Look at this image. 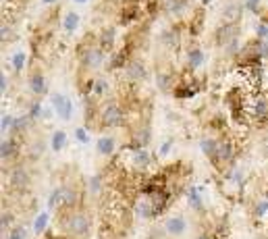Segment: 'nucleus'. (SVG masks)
Returning a JSON list of instances; mask_svg holds the SVG:
<instances>
[{
  "label": "nucleus",
  "mask_w": 268,
  "mask_h": 239,
  "mask_svg": "<svg viewBox=\"0 0 268 239\" xmlns=\"http://www.w3.org/2000/svg\"><path fill=\"white\" fill-rule=\"evenodd\" d=\"M65 144H67V133L63 129H58V131H54L52 133V150L54 152H60L65 148Z\"/></svg>",
  "instance_id": "6ab92c4d"
},
{
  "label": "nucleus",
  "mask_w": 268,
  "mask_h": 239,
  "mask_svg": "<svg viewBox=\"0 0 268 239\" xmlns=\"http://www.w3.org/2000/svg\"><path fill=\"white\" fill-rule=\"evenodd\" d=\"M77 25H79V15L75 11L67 13V17H65V29H67V32H75Z\"/></svg>",
  "instance_id": "4be33fe9"
},
{
  "label": "nucleus",
  "mask_w": 268,
  "mask_h": 239,
  "mask_svg": "<svg viewBox=\"0 0 268 239\" xmlns=\"http://www.w3.org/2000/svg\"><path fill=\"white\" fill-rule=\"evenodd\" d=\"M145 77V65L142 60L131 58L129 63L123 67V79L125 81H140Z\"/></svg>",
  "instance_id": "423d86ee"
},
{
  "label": "nucleus",
  "mask_w": 268,
  "mask_h": 239,
  "mask_svg": "<svg viewBox=\"0 0 268 239\" xmlns=\"http://www.w3.org/2000/svg\"><path fill=\"white\" fill-rule=\"evenodd\" d=\"M79 58L88 69H96L104 63V50L96 48V46H83L79 48Z\"/></svg>",
  "instance_id": "7ed1b4c3"
},
{
  "label": "nucleus",
  "mask_w": 268,
  "mask_h": 239,
  "mask_svg": "<svg viewBox=\"0 0 268 239\" xmlns=\"http://www.w3.org/2000/svg\"><path fill=\"white\" fill-rule=\"evenodd\" d=\"M11 222H13V214L4 210V212H2V227H9Z\"/></svg>",
  "instance_id": "a19ab883"
},
{
  "label": "nucleus",
  "mask_w": 268,
  "mask_h": 239,
  "mask_svg": "<svg viewBox=\"0 0 268 239\" xmlns=\"http://www.w3.org/2000/svg\"><path fill=\"white\" fill-rule=\"evenodd\" d=\"M60 227L69 237H83L89 231V217L81 210H69L60 217Z\"/></svg>",
  "instance_id": "f257e3e1"
},
{
  "label": "nucleus",
  "mask_w": 268,
  "mask_h": 239,
  "mask_svg": "<svg viewBox=\"0 0 268 239\" xmlns=\"http://www.w3.org/2000/svg\"><path fill=\"white\" fill-rule=\"evenodd\" d=\"M256 34H258V40H268V25L266 23H258Z\"/></svg>",
  "instance_id": "f704fd0d"
},
{
  "label": "nucleus",
  "mask_w": 268,
  "mask_h": 239,
  "mask_svg": "<svg viewBox=\"0 0 268 239\" xmlns=\"http://www.w3.org/2000/svg\"><path fill=\"white\" fill-rule=\"evenodd\" d=\"M187 65H189L191 71H194V69H200L204 65V52L200 48H191L187 52Z\"/></svg>",
  "instance_id": "f3484780"
},
{
  "label": "nucleus",
  "mask_w": 268,
  "mask_h": 239,
  "mask_svg": "<svg viewBox=\"0 0 268 239\" xmlns=\"http://www.w3.org/2000/svg\"><path fill=\"white\" fill-rule=\"evenodd\" d=\"M233 156H235L233 144H231V142H220V146H218V154H216V158L212 160V165H214V166H218V168H223L225 165L231 163Z\"/></svg>",
  "instance_id": "1a4fd4ad"
},
{
  "label": "nucleus",
  "mask_w": 268,
  "mask_h": 239,
  "mask_svg": "<svg viewBox=\"0 0 268 239\" xmlns=\"http://www.w3.org/2000/svg\"><path fill=\"white\" fill-rule=\"evenodd\" d=\"M202 17H204V11L200 9V11L196 13V19L191 21V27H189V29H191V34H194V36L202 32Z\"/></svg>",
  "instance_id": "a878e982"
},
{
  "label": "nucleus",
  "mask_w": 268,
  "mask_h": 239,
  "mask_svg": "<svg viewBox=\"0 0 268 239\" xmlns=\"http://www.w3.org/2000/svg\"><path fill=\"white\" fill-rule=\"evenodd\" d=\"M29 90H32L36 96L46 94V79H44V75H42V73H34V75H29Z\"/></svg>",
  "instance_id": "4468645a"
},
{
  "label": "nucleus",
  "mask_w": 268,
  "mask_h": 239,
  "mask_svg": "<svg viewBox=\"0 0 268 239\" xmlns=\"http://www.w3.org/2000/svg\"><path fill=\"white\" fill-rule=\"evenodd\" d=\"M208 2H210V0H204V4H208Z\"/></svg>",
  "instance_id": "09e8293b"
},
{
  "label": "nucleus",
  "mask_w": 268,
  "mask_h": 239,
  "mask_svg": "<svg viewBox=\"0 0 268 239\" xmlns=\"http://www.w3.org/2000/svg\"><path fill=\"white\" fill-rule=\"evenodd\" d=\"M42 2H44V4H54L56 0H42Z\"/></svg>",
  "instance_id": "a18cd8bd"
},
{
  "label": "nucleus",
  "mask_w": 268,
  "mask_h": 239,
  "mask_svg": "<svg viewBox=\"0 0 268 239\" xmlns=\"http://www.w3.org/2000/svg\"><path fill=\"white\" fill-rule=\"evenodd\" d=\"M100 189H102V177L94 175L89 179V191H91V194H100Z\"/></svg>",
  "instance_id": "c85d7f7f"
},
{
  "label": "nucleus",
  "mask_w": 268,
  "mask_h": 239,
  "mask_svg": "<svg viewBox=\"0 0 268 239\" xmlns=\"http://www.w3.org/2000/svg\"><path fill=\"white\" fill-rule=\"evenodd\" d=\"M75 2H86V0H75Z\"/></svg>",
  "instance_id": "de8ad7c7"
},
{
  "label": "nucleus",
  "mask_w": 268,
  "mask_h": 239,
  "mask_svg": "<svg viewBox=\"0 0 268 239\" xmlns=\"http://www.w3.org/2000/svg\"><path fill=\"white\" fill-rule=\"evenodd\" d=\"M106 90H108V83H106V79H98V81L94 83V94L102 96Z\"/></svg>",
  "instance_id": "72a5a7b5"
},
{
  "label": "nucleus",
  "mask_w": 268,
  "mask_h": 239,
  "mask_svg": "<svg viewBox=\"0 0 268 239\" xmlns=\"http://www.w3.org/2000/svg\"><path fill=\"white\" fill-rule=\"evenodd\" d=\"M46 222H48V212H42V214H37V217H36L34 229H36V233H37V235H40L42 231L46 229Z\"/></svg>",
  "instance_id": "393cba45"
},
{
  "label": "nucleus",
  "mask_w": 268,
  "mask_h": 239,
  "mask_svg": "<svg viewBox=\"0 0 268 239\" xmlns=\"http://www.w3.org/2000/svg\"><path fill=\"white\" fill-rule=\"evenodd\" d=\"M13 123H15V119L11 117V114H2V125H0V129H2V131L13 129Z\"/></svg>",
  "instance_id": "4c0bfd02"
},
{
  "label": "nucleus",
  "mask_w": 268,
  "mask_h": 239,
  "mask_svg": "<svg viewBox=\"0 0 268 239\" xmlns=\"http://www.w3.org/2000/svg\"><path fill=\"white\" fill-rule=\"evenodd\" d=\"M98 154H102V156H112L114 152V137L110 135H102L100 140H98Z\"/></svg>",
  "instance_id": "dca6fc26"
},
{
  "label": "nucleus",
  "mask_w": 268,
  "mask_h": 239,
  "mask_svg": "<svg viewBox=\"0 0 268 239\" xmlns=\"http://www.w3.org/2000/svg\"><path fill=\"white\" fill-rule=\"evenodd\" d=\"M58 206H60V187L52 189V194L48 198V208H50V210H54V208H58Z\"/></svg>",
  "instance_id": "bb28decb"
},
{
  "label": "nucleus",
  "mask_w": 268,
  "mask_h": 239,
  "mask_svg": "<svg viewBox=\"0 0 268 239\" xmlns=\"http://www.w3.org/2000/svg\"><path fill=\"white\" fill-rule=\"evenodd\" d=\"M237 36H239V25H235V23H223V25L216 29L214 40H216L218 46H229V44L237 42Z\"/></svg>",
  "instance_id": "20e7f679"
},
{
  "label": "nucleus",
  "mask_w": 268,
  "mask_h": 239,
  "mask_svg": "<svg viewBox=\"0 0 268 239\" xmlns=\"http://www.w3.org/2000/svg\"><path fill=\"white\" fill-rule=\"evenodd\" d=\"M6 239H27V231H25V227H13L11 229V233H9V237Z\"/></svg>",
  "instance_id": "c756f323"
},
{
  "label": "nucleus",
  "mask_w": 268,
  "mask_h": 239,
  "mask_svg": "<svg viewBox=\"0 0 268 239\" xmlns=\"http://www.w3.org/2000/svg\"><path fill=\"white\" fill-rule=\"evenodd\" d=\"M52 104H54V112L58 114L63 121H69L73 114V104L65 94H54L52 96Z\"/></svg>",
  "instance_id": "0eeeda50"
},
{
  "label": "nucleus",
  "mask_w": 268,
  "mask_h": 239,
  "mask_svg": "<svg viewBox=\"0 0 268 239\" xmlns=\"http://www.w3.org/2000/svg\"><path fill=\"white\" fill-rule=\"evenodd\" d=\"M250 112L256 121H268V98L266 96H256L251 100V106H250Z\"/></svg>",
  "instance_id": "6e6552de"
},
{
  "label": "nucleus",
  "mask_w": 268,
  "mask_h": 239,
  "mask_svg": "<svg viewBox=\"0 0 268 239\" xmlns=\"http://www.w3.org/2000/svg\"><path fill=\"white\" fill-rule=\"evenodd\" d=\"M171 81H173V75L171 73H166V71H160L158 73V86H160V90L168 92V90H171Z\"/></svg>",
  "instance_id": "b1692460"
},
{
  "label": "nucleus",
  "mask_w": 268,
  "mask_h": 239,
  "mask_svg": "<svg viewBox=\"0 0 268 239\" xmlns=\"http://www.w3.org/2000/svg\"><path fill=\"white\" fill-rule=\"evenodd\" d=\"M218 146H220V142L212 140V137H204V140L200 142V148H202V152H204V156H208V158H210V163H212L214 158H216V154H218Z\"/></svg>",
  "instance_id": "ddd939ff"
},
{
  "label": "nucleus",
  "mask_w": 268,
  "mask_h": 239,
  "mask_svg": "<svg viewBox=\"0 0 268 239\" xmlns=\"http://www.w3.org/2000/svg\"><path fill=\"white\" fill-rule=\"evenodd\" d=\"M9 185L15 191H25L29 187V173L23 166H15L9 171Z\"/></svg>",
  "instance_id": "39448f33"
},
{
  "label": "nucleus",
  "mask_w": 268,
  "mask_h": 239,
  "mask_svg": "<svg viewBox=\"0 0 268 239\" xmlns=\"http://www.w3.org/2000/svg\"><path fill=\"white\" fill-rule=\"evenodd\" d=\"M23 67H25V52H17L13 56V69L15 71H23Z\"/></svg>",
  "instance_id": "cd10ccee"
},
{
  "label": "nucleus",
  "mask_w": 268,
  "mask_h": 239,
  "mask_svg": "<svg viewBox=\"0 0 268 239\" xmlns=\"http://www.w3.org/2000/svg\"><path fill=\"white\" fill-rule=\"evenodd\" d=\"M164 229H166L168 235L181 237V235H185V231H187V221L183 217H171L164 222Z\"/></svg>",
  "instance_id": "9b49d317"
},
{
  "label": "nucleus",
  "mask_w": 268,
  "mask_h": 239,
  "mask_svg": "<svg viewBox=\"0 0 268 239\" xmlns=\"http://www.w3.org/2000/svg\"><path fill=\"white\" fill-rule=\"evenodd\" d=\"M112 37H114V29H104L102 32V48H110L112 46Z\"/></svg>",
  "instance_id": "7c9ffc66"
},
{
  "label": "nucleus",
  "mask_w": 268,
  "mask_h": 239,
  "mask_svg": "<svg viewBox=\"0 0 268 239\" xmlns=\"http://www.w3.org/2000/svg\"><path fill=\"white\" fill-rule=\"evenodd\" d=\"M150 142V129L148 127H143V129H140L137 131V135H135V142H133V146L137 150H142L145 144Z\"/></svg>",
  "instance_id": "aec40b11"
},
{
  "label": "nucleus",
  "mask_w": 268,
  "mask_h": 239,
  "mask_svg": "<svg viewBox=\"0 0 268 239\" xmlns=\"http://www.w3.org/2000/svg\"><path fill=\"white\" fill-rule=\"evenodd\" d=\"M0 156H2V160H9V158L17 156V142H15L13 137L2 140V144H0Z\"/></svg>",
  "instance_id": "2eb2a0df"
},
{
  "label": "nucleus",
  "mask_w": 268,
  "mask_h": 239,
  "mask_svg": "<svg viewBox=\"0 0 268 239\" xmlns=\"http://www.w3.org/2000/svg\"><path fill=\"white\" fill-rule=\"evenodd\" d=\"M171 144H173V140L164 142V144H162V148H160V154H168V150H171Z\"/></svg>",
  "instance_id": "37998d69"
},
{
  "label": "nucleus",
  "mask_w": 268,
  "mask_h": 239,
  "mask_svg": "<svg viewBox=\"0 0 268 239\" xmlns=\"http://www.w3.org/2000/svg\"><path fill=\"white\" fill-rule=\"evenodd\" d=\"M262 23H268V11L262 13Z\"/></svg>",
  "instance_id": "c03bdc74"
},
{
  "label": "nucleus",
  "mask_w": 268,
  "mask_h": 239,
  "mask_svg": "<svg viewBox=\"0 0 268 239\" xmlns=\"http://www.w3.org/2000/svg\"><path fill=\"white\" fill-rule=\"evenodd\" d=\"M123 109L119 102H106L102 109V125L104 127H121L123 125Z\"/></svg>",
  "instance_id": "f03ea898"
},
{
  "label": "nucleus",
  "mask_w": 268,
  "mask_h": 239,
  "mask_svg": "<svg viewBox=\"0 0 268 239\" xmlns=\"http://www.w3.org/2000/svg\"><path fill=\"white\" fill-rule=\"evenodd\" d=\"M258 4H260V0H248L246 6H248L250 11H258Z\"/></svg>",
  "instance_id": "79ce46f5"
},
{
  "label": "nucleus",
  "mask_w": 268,
  "mask_h": 239,
  "mask_svg": "<svg viewBox=\"0 0 268 239\" xmlns=\"http://www.w3.org/2000/svg\"><path fill=\"white\" fill-rule=\"evenodd\" d=\"M48 239H54V237H48Z\"/></svg>",
  "instance_id": "8fccbe9b"
},
{
  "label": "nucleus",
  "mask_w": 268,
  "mask_h": 239,
  "mask_svg": "<svg viewBox=\"0 0 268 239\" xmlns=\"http://www.w3.org/2000/svg\"><path fill=\"white\" fill-rule=\"evenodd\" d=\"M131 158H133V163H135L137 166H148V165H150V154L145 152L143 148H142V150H135Z\"/></svg>",
  "instance_id": "412c9836"
},
{
  "label": "nucleus",
  "mask_w": 268,
  "mask_h": 239,
  "mask_svg": "<svg viewBox=\"0 0 268 239\" xmlns=\"http://www.w3.org/2000/svg\"><path fill=\"white\" fill-rule=\"evenodd\" d=\"M0 92H2V94H6V92H9V83H6V75H4V73L0 75Z\"/></svg>",
  "instance_id": "ea45409f"
},
{
  "label": "nucleus",
  "mask_w": 268,
  "mask_h": 239,
  "mask_svg": "<svg viewBox=\"0 0 268 239\" xmlns=\"http://www.w3.org/2000/svg\"><path fill=\"white\" fill-rule=\"evenodd\" d=\"M196 92H197L196 86H183V83H181V86L175 88V96H177V98H189V96H194Z\"/></svg>",
  "instance_id": "5701e85b"
},
{
  "label": "nucleus",
  "mask_w": 268,
  "mask_h": 239,
  "mask_svg": "<svg viewBox=\"0 0 268 239\" xmlns=\"http://www.w3.org/2000/svg\"><path fill=\"white\" fill-rule=\"evenodd\" d=\"M162 37H164V44H166V46H177V44H179V36H177V32H175V29L166 32Z\"/></svg>",
  "instance_id": "2f4dec72"
},
{
  "label": "nucleus",
  "mask_w": 268,
  "mask_h": 239,
  "mask_svg": "<svg viewBox=\"0 0 268 239\" xmlns=\"http://www.w3.org/2000/svg\"><path fill=\"white\" fill-rule=\"evenodd\" d=\"M79 204V194L73 187H60V208L63 210H75V206Z\"/></svg>",
  "instance_id": "9d476101"
},
{
  "label": "nucleus",
  "mask_w": 268,
  "mask_h": 239,
  "mask_svg": "<svg viewBox=\"0 0 268 239\" xmlns=\"http://www.w3.org/2000/svg\"><path fill=\"white\" fill-rule=\"evenodd\" d=\"M37 117H40V104L34 102L32 104V110H29V119H37Z\"/></svg>",
  "instance_id": "58836bf2"
},
{
  "label": "nucleus",
  "mask_w": 268,
  "mask_h": 239,
  "mask_svg": "<svg viewBox=\"0 0 268 239\" xmlns=\"http://www.w3.org/2000/svg\"><path fill=\"white\" fill-rule=\"evenodd\" d=\"M75 140H77L79 144H88V142H89L88 129H86V127H77V129H75Z\"/></svg>",
  "instance_id": "473e14b6"
},
{
  "label": "nucleus",
  "mask_w": 268,
  "mask_h": 239,
  "mask_svg": "<svg viewBox=\"0 0 268 239\" xmlns=\"http://www.w3.org/2000/svg\"><path fill=\"white\" fill-rule=\"evenodd\" d=\"M27 123H29V117H19V119H15V123H13V131H21V129H25V127H27Z\"/></svg>",
  "instance_id": "c9c22d12"
},
{
  "label": "nucleus",
  "mask_w": 268,
  "mask_h": 239,
  "mask_svg": "<svg viewBox=\"0 0 268 239\" xmlns=\"http://www.w3.org/2000/svg\"><path fill=\"white\" fill-rule=\"evenodd\" d=\"M241 13H243L241 4H229L223 11V19H225V23H235L237 25V23L241 21Z\"/></svg>",
  "instance_id": "f8f14e48"
},
{
  "label": "nucleus",
  "mask_w": 268,
  "mask_h": 239,
  "mask_svg": "<svg viewBox=\"0 0 268 239\" xmlns=\"http://www.w3.org/2000/svg\"><path fill=\"white\" fill-rule=\"evenodd\" d=\"M187 200H189V204L194 210H202V187H189L187 189Z\"/></svg>",
  "instance_id": "a211bd4d"
},
{
  "label": "nucleus",
  "mask_w": 268,
  "mask_h": 239,
  "mask_svg": "<svg viewBox=\"0 0 268 239\" xmlns=\"http://www.w3.org/2000/svg\"><path fill=\"white\" fill-rule=\"evenodd\" d=\"M266 212H268V198L256 204V214H258V217H264Z\"/></svg>",
  "instance_id": "e433bc0d"
},
{
  "label": "nucleus",
  "mask_w": 268,
  "mask_h": 239,
  "mask_svg": "<svg viewBox=\"0 0 268 239\" xmlns=\"http://www.w3.org/2000/svg\"><path fill=\"white\" fill-rule=\"evenodd\" d=\"M197 239H212V237H210V235H200Z\"/></svg>",
  "instance_id": "49530a36"
}]
</instances>
